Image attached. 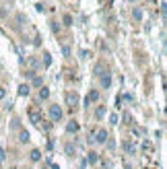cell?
Here are the masks:
<instances>
[{"mask_svg": "<svg viewBox=\"0 0 167 169\" xmlns=\"http://www.w3.org/2000/svg\"><path fill=\"white\" fill-rule=\"evenodd\" d=\"M128 2H134V0H128Z\"/></svg>", "mask_w": 167, "mask_h": 169, "instance_id": "25", "label": "cell"}, {"mask_svg": "<svg viewBox=\"0 0 167 169\" xmlns=\"http://www.w3.org/2000/svg\"><path fill=\"white\" fill-rule=\"evenodd\" d=\"M66 132H68V134L78 132V122H74V120H72V122H68V124H66Z\"/></svg>", "mask_w": 167, "mask_h": 169, "instance_id": "7", "label": "cell"}, {"mask_svg": "<svg viewBox=\"0 0 167 169\" xmlns=\"http://www.w3.org/2000/svg\"><path fill=\"white\" fill-rule=\"evenodd\" d=\"M19 95H21V97H27L29 95V85H21V87H19Z\"/></svg>", "mask_w": 167, "mask_h": 169, "instance_id": "13", "label": "cell"}, {"mask_svg": "<svg viewBox=\"0 0 167 169\" xmlns=\"http://www.w3.org/2000/svg\"><path fill=\"white\" fill-rule=\"evenodd\" d=\"M46 56V58H43V62H46V66H50V64H52V58H50V54H43Z\"/></svg>", "mask_w": 167, "mask_h": 169, "instance_id": "20", "label": "cell"}, {"mask_svg": "<svg viewBox=\"0 0 167 169\" xmlns=\"http://www.w3.org/2000/svg\"><path fill=\"white\" fill-rule=\"evenodd\" d=\"M29 159H31V161H33V163H37V161H39V159H42V151L33 149V151H31V155H29Z\"/></svg>", "mask_w": 167, "mask_h": 169, "instance_id": "8", "label": "cell"}, {"mask_svg": "<svg viewBox=\"0 0 167 169\" xmlns=\"http://www.w3.org/2000/svg\"><path fill=\"white\" fill-rule=\"evenodd\" d=\"M62 54H64V56H70V47H68V46L62 47Z\"/></svg>", "mask_w": 167, "mask_h": 169, "instance_id": "22", "label": "cell"}, {"mask_svg": "<svg viewBox=\"0 0 167 169\" xmlns=\"http://www.w3.org/2000/svg\"><path fill=\"white\" fill-rule=\"evenodd\" d=\"M74 151H77V147H74V144H72V142H68V144H66V147H64V153H66V155H74Z\"/></svg>", "mask_w": 167, "mask_h": 169, "instance_id": "10", "label": "cell"}, {"mask_svg": "<svg viewBox=\"0 0 167 169\" xmlns=\"http://www.w3.org/2000/svg\"><path fill=\"white\" fill-rule=\"evenodd\" d=\"M124 122L126 124H132V115H130V114H124Z\"/></svg>", "mask_w": 167, "mask_h": 169, "instance_id": "19", "label": "cell"}, {"mask_svg": "<svg viewBox=\"0 0 167 169\" xmlns=\"http://www.w3.org/2000/svg\"><path fill=\"white\" fill-rule=\"evenodd\" d=\"M27 64H29V66H37V60H35V58H29Z\"/></svg>", "mask_w": 167, "mask_h": 169, "instance_id": "24", "label": "cell"}, {"mask_svg": "<svg viewBox=\"0 0 167 169\" xmlns=\"http://www.w3.org/2000/svg\"><path fill=\"white\" fill-rule=\"evenodd\" d=\"M95 101H99V91H89V95H87V103H95Z\"/></svg>", "mask_w": 167, "mask_h": 169, "instance_id": "6", "label": "cell"}, {"mask_svg": "<svg viewBox=\"0 0 167 169\" xmlns=\"http://www.w3.org/2000/svg\"><path fill=\"white\" fill-rule=\"evenodd\" d=\"M33 87H42V76H33Z\"/></svg>", "mask_w": 167, "mask_h": 169, "instance_id": "17", "label": "cell"}, {"mask_svg": "<svg viewBox=\"0 0 167 169\" xmlns=\"http://www.w3.org/2000/svg\"><path fill=\"white\" fill-rule=\"evenodd\" d=\"M4 97H6V89L0 87V99H4Z\"/></svg>", "mask_w": 167, "mask_h": 169, "instance_id": "23", "label": "cell"}, {"mask_svg": "<svg viewBox=\"0 0 167 169\" xmlns=\"http://www.w3.org/2000/svg\"><path fill=\"white\" fill-rule=\"evenodd\" d=\"M19 140H21V142H29V132H25V130H23L21 134H19Z\"/></svg>", "mask_w": 167, "mask_h": 169, "instance_id": "16", "label": "cell"}, {"mask_svg": "<svg viewBox=\"0 0 167 169\" xmlns=\"http://www.w3.org/2000/svg\"><path fill=\"white\" fill-rule=\"evenodd\" d=\"M132 17L136 21H140V19H142V10H140V8H134V10H132Z\"/></svg>", "mask_w": 167, "mask_h": 169, "instance_id": "15", "label": "cell"}, {"mask_svg": "<svg viewBox=\"0 0 167 169\" xmlns=\"http://www.w3.org/2000/svg\"><path fill=\"white\" fill-rule=\"evenodd\" d=\"M109 122H111V124H118V115L111 114V115H109Z\"/></svg>", "mask_w": 167, "mask_h": 169, "instance_id": "21", "label": "cell"}, {"mask_svg": "<svg viewBox=\"0 0 167 169\" xmlns=\"http://www.w3.org/2000/svg\"><path fill=\"white\" fill-rule=\"evenodd\" d=\"M48 97H50V91L46 87H42V89H39V99H43V101H46Z\"/></svg>", "mask_w": 167, "mask_h": 169, "instance_id": "14", "label": "cell"}, {"mask_svg": "<svg viewBox=\"0 0 167 169\" xmlns=\"http://www.w3.org/2000/svg\"><path fill=\"white\" fill-rule=\"evenodd\" d=\"M93 140L95 142H99V144H103V142H107V130H97V132H95V138H93Z\"/></svg>", "mask_w": 167, "mask_h": 169, "instance_id": "4", "label": "cell"}, {"mask_svg": "<svg viewBox=\"0 0 167 169\" xmlns=\"http://www.w3.org/2000/svg\"><path fill=\"white\" fill-rule=\"evenodd\" d=\"M87 161H89L91 165H95V163L99 161V155H97V153H95V151H91L89 155H87Z\"/></svg>", "mask_w": 167, "mask_h": 169, "instance_id": "9", "label": "cell"}, {"mask_svg": "<svg viewBox=\"0 0 167 169\" xmlns=\"http://www.w3.org/2000/svg\"><path fill=\"white\" fill-rule=\"evenodd\" d=\"M50 120L52 122H60L62 120V109H60V105H50Z\"/></svg>", "mask_w": 167, "mask_h": 169, "instance_id": "2", "label": "cell"}, {"mask_svg": "<svg viewBox=\"0 0 167 169\" xmlns=\"http://www.w3.org/2000/svg\"><path fill=\"white\" fill-rule=\"evenodd\" d=\"M124 151L126 153H128V155H136V144H134V142H124Z\"/></svg>", "mask_w": 167, "mask_h": 169, "instance_id": "5", "label": "cell"}, {"mask_svg": "<svg viewBox=\"0 0 167 169\" xmlns=\"http://www.w3.org/2000/svg\"><path fill=\"white\" fill-rule=\"evenodd\" d=\"M66 103H68L72 109L78 105V95H77V91H68V93H66Z\"/></svg>", "mask_w": 167, "mask_h": 169, "instance_id": "3", "label": "cell"}, {"mask_svg": "<svg viewBox=\"0 0 167 169\" xmlns=\"http://www.w3.org/2000/svg\"><path fill=\"white\" fill-rule=\"evenodd\" d=\"M64 25H72V17H70V14H64Z\"/></svg>", "mask_w": 167, "mask_h": 169, "instance_id": "18", "label": "cell"}, {"mask_svg": "<svg viewBox=\"0 0 167 169\" xmlns=\"http://www.w3.org/2000/svg\"><path fill=\"white\" fill-rule=\"evenodd\" d=\"M103 115H105V107H103V105H99V107L95 109V118H97V120H101Z\"/></svg>", "mask_w": 167, "mask_h": 169, "instance_id": "12", "label": "cell"}, {"mask_svg": "<svg viewBox=\"0 0 167 169\" xmlns=\"http://www.w3.org/2000/svg\"><path fill=\"white\" fill-rule=\"evenodd\" d=\"M111 85V78H109V74H101V87H109Z\"/></svg>", "mask_w": 167, "mask_h": 169, "instance_id": "11", "label": "cell"}, {"mask_svg": "<svg viewBox=\"0 0 167 169\" xmlns=\"http://www.w3.org/2000/svg\"><path fill=\"white\" fill-rule=\"evenodd\" d=\"M42 109L37 107V105H31V107H29V120H31V122L33 124H39L42 122Z\"/></svg>", "mask_w": 167, "mask_h": 169, "instance_id": "1", "label": "cell"}]
</instances>
